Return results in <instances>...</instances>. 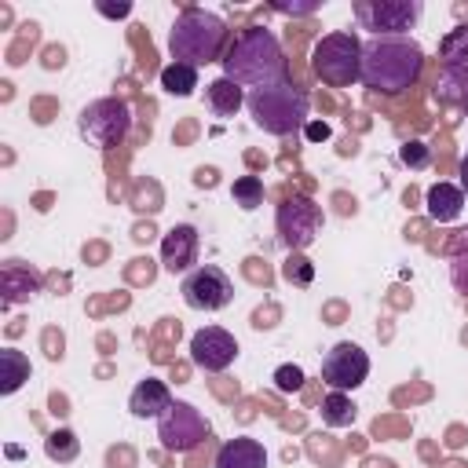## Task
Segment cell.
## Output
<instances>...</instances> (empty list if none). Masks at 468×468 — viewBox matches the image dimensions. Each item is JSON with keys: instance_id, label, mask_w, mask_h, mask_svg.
I'll list each match as a JSON object with an SVG mask.
<instances>
[{"instance_id": "6da1fadb", "label": "cell", "mask_w": 468, "mask_h": 468, "mask_svg": "<svg viewBox=\"0 0 468 468\" xmlns=\"http://www.w3.org/2000/svg\"><path fill=\"white\" fill-rule=\"evenodd\" d=\"M223 77L241 84V88H271L289 80V66H285V51L278 44V37L263 26H249L234 37V44L227 48V55L219 58Z\"/></svg>"}, {"instance_id": "7a4b0ae2", "label": "cell", "mask_w": 468, "mask_h": 468, "mask_svg": "<svg viewBox=\"0 0 468 468\" xmlns=\"http://www.w3.org/2000/svg\"><path fill=\"white\" fill-rule=\"evenodd\" d=\"M424 66V51L410 37H369L362 40V84L380 95L406 91Z\"/></svg>"}, {"instance_id": "3957f363", "label": "cell", "mask_w": 468, "mask_h": 468, "mask_svg": "<svg viewBox=\"0 0 468 468\" xmlns=\"http://www.w3.org/2000/svg\"><path fill=\"white\" fill-rule=\"evenodd\" d=\"M223 44H227V22L205 7H183L168 29L172 58L183 66H194V69L219 62Z\"/></svg>"}, {"instance_id": "277c9868", "label": "cell", "mask_w": 468, "mask_h": 468, "mask_svg": "<svg viewBox=\"0 0 468 468\" xmlns=\"http://www.w3.org/2000/svg\"><path fill=\"white\" fill-rule=\"evenodd\" d=\"M245 106H249V113H252V124L263 128L267 135H296V132L307 124L311 95H307L300 84L282 80V84L249 91V95H245Z\"/></svg>"}, {"instance_id": "5b68a950", "label": "cell", "mask_w": 468, "mask_h": 468, "mask_svg": "<svg viewBox=\"0 0 468 468\" xmlns=\"http://www.w3.org/2000/svg\"><path fill=\"white\" fill-rule=\"evenodd\" d=\"M311 69L329 88H351L362 77V40L351 29L325 33L311 51Z\"/></svg>"}, {"instance_id": "8992f818", "label": "cell", "mask_w": 468, "mask_h": 468, "mask_svg": "<svg viewBox=\"0 0 468 468\" xmlns=\"http://www.w3.org/2000/svg\"><path fill=\"white\" fill-rule=\"evenodd\" d=\"M128 128H132V110H128V102L117 99V95H106V99L88 102V106L80 110V117H77V132H80L91 146H99V150L117 146V143L128 135Z\"/></svg>"}, {"instance_id": "52a82bcc", "label": "cell", "mask_w": 468, "mask_h": 468, "mask_svg": "<svg viewBox=\"0 0 468 468\" xmlns=\"http://www.w3.org/2000/svg\"><path fill=\"white\" fill-rule=\"evenodd\" d=\"M208 431H212L208 417L194 402H183V399H176L157 417V439H161V446L168 453H190V450H197L208 439Z\"/></svg>"}, {"instance_id": "ba28073f", "label": "cell", "mask_w": 468, "mask_h": 468, "mask_svg": "<svg viewBox=\"0 0 468 468\" xmlns=\"http://www.w3.org/2000/svg\"><path fill=\"white\" fill-rule=\"evenodd\" d=\"M435 99L468 106V26H457L439 44V84Z\"/></svg>"}, {"instance_id": "9c48e42d", "label": "cell", "mask_w": 468, "mask_h": 468, "mask_svg": "<svg viewBox=\"0 0 468 468\" xmlns=\"http://www.w3.org/2000/svg\"><path fill=\"white\" fill-rule=\"evenodd\" d=\"M355 22L373 37H406L424 15L420 0H355Z\"/></svg>"}, {"instance_id": "30bf717a", "label": "cell", "mask_w": 468, "mask_h": 468, "mask_svg": "<svg viewBox=\"0 0 468 468\" xmlns=\"http://www.w3.org/2000/svg\"><path fill=\"white\" fill-rule=\"evenodd\" d=\"M274 223H278L282 245L289 252H303L318 238V230H322V205H314L307 194H292V197H285L278 205Z\"/></svg>"}, {"instance_id": "8fae6325", "label": "cell", "mask_w": 468, "mask_h": 468, "mask_svg": "<svg viewBox=\"0 0 468 468\" xmlns=\"http://www.w3.org/2000/svg\"><path fill=\"white\" fill-rule=\"evenodd\" d=\"M179 292L194 311H223L234 300V282L219 263H197L190 274H183Z\"/></svg>"}, {"instance_id": "7c38bea8", "label": "cell", "mask_w": 468, "mask_h": 468, "mask_svg": "<svg viewBox=\"0 0 468 468\" xmlns=\"http://www.w3.org/2000/svg\"><path fill=\"white\" fill-rule=\"evenodd\" d=\"M366 377H369V355L358 344L340 340L325 351L322 380L329 384V391H355L358 384H366Z\"/></svg>"}, {"instance_id": "4fadbf2b", "label": "cell", "mask_w": 468, "mask_h": 468, "mask_svg": "<svg viewBox=\"0 0 468 468\" xmlns=\"http://www.w3.org/2000/svg\"><path fill=\"white\" fill-rule=\"evenodd\" d=\"M238 358V340L223 325H205L190 336V362L205 373H223Z\"/></svg>"}, {"instance_id": "5bb4252c", "label": "cell", "mask_w": 468, "mask_h": 468, "mask_svg": "<svg viewBox=\"0 0 468 468\" xmlns=\"http://www.w3.org/2000/svg\"><path fill=\"white\" fill-rule=\"evenodd\" d=\"M197 245H201L197 227L176 223V227L165 230V238H161V267H165L168 274H190L194 263H197Z\"/></svg>"}, {"instance_id": "9a60e30c", "label": "cell", "mask_w": 468, "mask_h": 468, "mask_svg": "<svg viewBox=\"0 0 468 468\" xmlns=\"http://www.w3.org/2000/svg\"><path fill=\"white\" fill-rule=\"evenodd\" d=\"M212 468H267V450L260 439L249 435H234L216 450Z\"/></svg>"}, {"instance_id": "2e32d148", "label": "cell", "mask_w": 468, "mask_h": 468, "mask_svg": "<svg viewBox=\"0 0 468 468\" xmlns=\"http://www.w3.org/2000/svg\"><path fill=\"white\" fill-rule=\"evenodd\" d=\"M172 402H176V399H172L168 384L157 380V377L139 380V384L132 388V395H128V410H132V417H139V420H146V417H161Z\"/></svg>"}, {"instance_id": "e0dca14e", "label": "cell", "mask_w": 468, "mask_h": 468, "mask_svg": "<svg viewBox=\"0 0 468 468\" xmlns=\"http://www.w3.org/2000/svg\"><path fill=\"white\" fill-rule=\"evenodd\" d=\"M424 205H428V216L435 223H453L464 208V190L453 183H431L424 194Z\"/></svg>"}, {"instance_id": "ac0fdd59", "label": "cell", "mask_w": 468, "mask_h": 468, "mask_svg": "<svg viewBox=\"0 0 468 468\" xmlns=\"http://www.w3.org/2000/svg\"><path fill=\"white\" fill-rule=\"evenodd\" d=\"M33 292H40V274L29 271L22 260H7L4 263V307L29 300Z\"/></svg>"}, {"instance_id": "d6986e66", "label": "cell", "mask_w": 468, "mask_h": 468, "mask_svg": "<svg viewBox=\"0 0 468 468\" xmlns=\"http://www.w3.org/2000/svg\"><path fill=\"white\" fill-rule=\"evenodd\" d=\"M241 102H245L241 84H234L227 77H216V80L205 84V106H208L212 117H234Z\"/></svg>"}, {"instance_id": "ffe728a7", "label": "cell", "mask_w": 468, "mask_h": 468, "mask_svg": "<svg viewBox=\"0 0 468 468\" xmlns=\"http://www.w3.org/2000/svg\"><path fill=\"white\" fill-rule=\"evenodd\" d=\"M26 380H29V358L22 351H15V347H4L0 351V391L15 395Z\"/></svg>"}, {"instance_id": "44dd1931", "label": "cell", "mask_w": 468, "mask_h": 468, "mask_svg": "<svg viewBox=\"0 0 468 468\" xmlns=\"http://www.w3.org/2000/svg\"><path fill=\"white\" fill-rule=\"evenodd\" d=\"M358 417V406L347 399V391H329L322 399V424L329 428H351Z\"/></svg>"}, {"instance_id": "7402d4cb", "label": "cell", "mask_w": 468, "mask_h": 468, "mask_svg": "<svg viewBox=\"0 0 468 468\" xmlns=\"http://www.w3.org/2000/svg\"><path fill=\"white\" fill-rule=\"evenodd\" d=\"M161 88H165L168 95L186 99V95H194V88H197V69H194V66H183V62H168V66L161 69Z\"/></svg>"}, {"instance_id": "603a6c76", "label": "cell", "mask_w": 468, "mask_h": 468, "mask_svg": "<svg viewBox=\"0 0 468 468\" xmlns=\"http://www.w3.org/2000/svg\"><path fill=\"white\" fill-rule=\"evenodd\" d=\"M230 197H234V205L245 208V212L260 208V205H263V179H260V176H241V179H234Z\"/></svg>"}, {"instance_id": "cb8c5ba5", "label": "cell", "mask_w": 468, "mask_h": 468, "mask_svg": "<svg viewBox=\"0 0 468 468\" xmlns=\"http://www.w3.org/2000/svg\"><path fill=\"white\" fill-rule=\"evenodd\" d=\"M77 450H80V442H77V435H73L69 428H58V431H51V435L44 439V453H48L51 461H73Z\"/></svg>"}, {"instance_id": "d4e9b609", "label": "cell", "mask_w": 468, "mask_h": 468, "mask_svg": "<svg viewBox=\"0 0 468 468\" xmlns=\"http://www.w3.org/2000/svg\"><path fill=\"white\" fill-rule=\"evenodd\" d=\"M450 278L457 292H468V230H461L457 245H453V260H450Z\"/></svg>"}, {"instance_id": "484cf974", "label": "cell", "mask_w": 468, "mask_h": 468, "mask_svg": "<svg viewBox=\"0 0 468 468\" xmlns=\"http://www.w3.org/2000/svg\"><path fill=\"white\" fill-rule=\"evenodd\" d=\"M282 274H285V282H296V285H307V282L314 278V267H311V260H303L300 252H289V260H285V267H282Z\"/></svg>"}, {"instance_id": "4316f807", "label": "cell", "mask_w": 468, "mask_h": 468, "mask_svg": "<svg viewBox=\"0 0 468 468\" xmlns=\"http://www.w3.org/2000/svg\"><path fill=\"white\" fill-rule=\"evenodd\" d=\"M300 384H303V369L300 366H278L274 369V388L278 391H300Z\"/></svg>"}, {"instance_id": "83f0119b", "label": "cell", "mask_w": 468, "mask_h": 468, "mask_svg": "<svg viewBox=\"0 0 468 468\" xmlns=\"http://www.w3.org/2000/svg\"><path fill=\"white\" fill-rule=\"evenodd\" d=\"M402 161L413 165V168H420V165L428 161V150H424L420 143H406V146H402Z\"/></svg>"}, {"instance_id": "f1b7e54d", "label": "cell", "mask_w": 468, "mask_h": 468, "mask_svg": "<svg viewBox=\"0 0 468 468\" xmlns=\"http://www.w3.org/2000/svg\"><path fill=\"white\" fill-rule=\"evenodd\" d=\"M318 4L311 0V4H274V11H282V15H307V11H314Z\"/></svg>"}, {"instance_id": "f546056e", "label": "cell", "mask_w": 468, "mask_h": 468, "mask_svg": "<svg viewBox=\"0 0 468 468\" xmlns=\"http://www.w3.org/2000/svg\"><path fill=\"white\" fill-rule=\"evenodd\" d=\"M102 15H110V18H124L128 11H132V4H117V7H110V4H95Z\"/></svg>"}, {"instance_id": "4dcf8cb0", "label": "cell", "mask_w": 468, "mask_h": 468, "mask_svg": "<svg viewBox=\"0 0 468 468\" xmlns=\"http://www.w3.org/2000/svg\"><path fill=\"white\" fill-rule=\"evenodd\" d=\"M457 176H461V190L468 194V150H464V157H461V168H457Z\"/></svg>"}, {"instance_id": "1f68e13d", "label": "cell", "mask_w": 468, "mask_h": 468, "mask_svg": "<svg viewBox=\"0 0 468 468\" xmlns=\"http://www.w3.org/2000/svg\"><path fill=\"white\" fill-rule=\"evenodd\" d=\"M307 135L311 139H325L329 135V124H307Z\"/></svg>"}]
</instances>
